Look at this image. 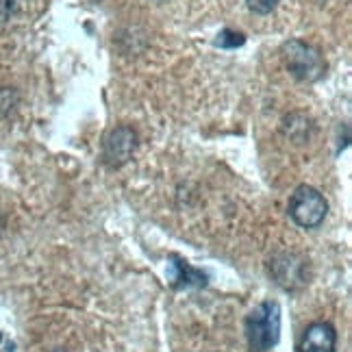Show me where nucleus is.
<instances>
[{
  "instance_id": "obj_2",
  "label": "nucleus",
  "mask_w": 352,
  "mask_h": 352,
  "mask_svg": "<svg viewBox=\"0 0 352 352\" xmlns=\"http://www.w3.org/2000/svg\"><path fill=\"white\" fill-rule=\"evenodd\" d=\"M329 213V205L324 196L311 185H300L289 198L292 220L302 228H318Z\"/></svg>"
},
{
  "instance_id": "obj_8",
  "label": "nucleus",
  "mask_w": 352,
  "mask_h": 352,
  "mask_svg": "<svg viewBox=\"0 0 352 352\" xmlns=\"http://www.w3.org/2000/svg\"><path fill=\"white\" fill-rule=\"evenodd\" d=\"M243 42H246V37H243L241 33H237V31H231V29H224L218 35V39H215V44H218L220 48H237Z\"/></svg>"
},
{
  "instance_id": "obj_6",
  "label": "nucleus",
  "mask_w": 352,
  "mask_h": 352,
  "mask_svg": "<svg viewBox=\"0 0 352 352\" xmlns=\"http://www.w3.org/2000/svg\"><path fill=\"white\" fill-rule=\"evenodd\" d=\"M302 267H305V263L300 259H296L294 254H283L280 259L274 261L276 283H278L280 287H285V289H294L296 285L305 283Z\"/></svg>"
},
{
  "instance_id": "obj_1",
  "label": "nucleus",
  "mask_w": 352,
  "mask_h": 352,
  "mask_svg": "<svg viewBox=\"0 0 352 352\" xmlns=\"http://www.w3.org/2000/svg\"><path fill=\"white\" fill-rule=\"evenodd\" d=\"M280 337V307L265 300L254 307L246 318V340L252 352H270Z\"/></svg>"
},
{
  "instance_id": "obj_7",
  "label": "nucleus",
  "mask_w": 352,
  "mask_h": 352,
  "mask_svg": "<svg viewBox=\"0 0 352 352\" xmlns=\"http://www.w3.org/2000/svg\"><path fill=\"white\" fill-rule=\"evenodd\" d=\"M172 285L174 287H202L207 285V276L200 272V270H194L187 261L179 259V256H172Z\"/></svg>"
},
{
  "instance_id": "obj_5",
  "label": "nucleus",
  "mask_w": 352,
  "mask_h": 352,
  "mask_svg": "<svg viewBox=\"0 0 352 352\" xmlns=\"http://www.w3.org/2000/svg\"><path fill=\"white\" fill-rule=\"evenodd\" d=\"M337 333L329 322H314L305 329L298 352H335Z\"/></svg>"
},
{
  "instance_id": "obj_3",
  "label": "nucleus",
  "mask_w": 352,
  "mask_h": 352,
  "mask_svg": "<svg viewBox=\"0 0 352 352\" xmlns=\"http://www.w3.org/2000/svg\"><path fill=\"white\" fill-rule=\"evenodd\" d=\"M285 52V63L289 67V72L300 78V80H316L322 76L324 72V61H322V55L320 50L314 48L311 44H305L300 39H292L289 44H285L283 48Z\"/></svg>"
},
{
  "instance_id": "obj_4",
  "label": "nucleus",
  "mask_w": 352,
  "mask_h": 352,
  "mask_svg": "<svg viewBox=\"0 0 352 352\" xmlns=\"http://www.w3.org/2000/svg\"><path fill=\"white\" fill-rule=\"evenodd\" d=\"M135 146H138V135H135V131L129 126H118L107 135V140H104V161L113 168L126 164L129 157L135 151Z\"/></svg>"
},
{
  "instance_id": "obj_9",
  "label": "nucleus",
  "mask_w": 352,
  "mask_h": 352,
  "mask_svg": "<svg viewBox=\"0 0 352 352\" xmlns=\"http://www.w3.org/2000/svg\"><path fill=\"white\" fill-rule=\"evenodd\" d=\"M246 3L254 13H270L276 9L278 0H246Z\"/></svg>"
}]
</instances>
